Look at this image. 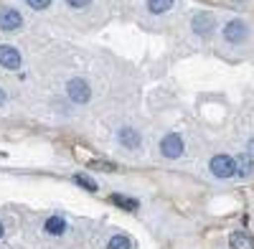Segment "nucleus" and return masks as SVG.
Segmentation results:
<instances>
[{
  "instance_id": "1",
  "label": "nucleus",
  "mask_w": 254,
  "mask_h": 249,
  "mask_svg": "<svg viewBox=\"0 0 254 249\" xmlns=\"http://www.w3.org/2000/svg\"><path fill=\"white\" fill-rule=\"evenodd\" d=\"M208 168L216 178H231V176H237V160L231 155H214Z\"/></svg>"
},
{
  "instance_id": "2",
  "label": "nucleus",
  "mask_w": 254,
  "mask_h": 249,
  "mask_svg": "<svg viewBox=\"0 0 254 249\" xmlns=\"http://www.w3.org/2000/svg\"><path fill=\"white\" fill-rule=\"evenodd\" d=\"M160 153H163L165 158H171V160L181 158V155H183V137L176 135V132L165 135V137L160 140Z\"/></svg>"
},
{
  "instance_id": "3",
  "label": "nucleus",
  "mask_w": 254,
  "mask_h": 249,
  "mask_svg": "<svg viewBox=\"0 0 254 249\" xmlns=\"http://www.w3.org/2000/svg\"><path fill=\"white\" fill-rule=\"evenodd\" d=\"M66 92H69V99L76 102V105H84V102H89V97H92V89L84 79H71L66 84Z\"/></svg>"
},
{
  "instance_id": "4",
  "label": "nucleus",
  "mask_w": 254,
  "mask_h": 249,
  "mask_svg": "<svg viewBox=\"0 0 254 249\" xmlns=\"http://www.w3.org/2000/svg\"><path fill=\"white\" fill-rule=\"evenodd\" d=\"M224 38L229 41V44H242V41L247 38V23L244 20H231V23L224 26Z\"/></svg>"
},
{
  "instance_id": "5",
  "label": "nucleus",
  "mask_w": 254,
  "mask_h": 249,
  "mask_svg": "<svg viewBox=\"0 0 254 249\" xmlns=\"http://www.w3.org/2000/svg\"><path fill=\"white\" fill-rule=\"evenodd\" d=\"M23 26V15H20L15 8H3L0 10V28L3 31H15Z\"/></svg>"
},
{
  "instance_id": "6",
  "label": "nucleus",
  "mask_w": 254,
  "mask_h": 249,
  "mask_svg": "<svg viewBox=\"0 0 254 249\" xmlns=\"http://www.w3.org/2000/svg\"><path fill=\"white\" fill-rule=\"evenodd\" d=\"M190 26H193V31L198 36H211L216 23H214V15H211V13H196L193 20H190Z\"/></svg>"
},
{
  "instance_id": "7",
  "label": "nucleus",
  "mask_w": 254,
  "mask_h": 249,
  "mask_svg": "<svg viewBox=\"0 0 254 249\" xmlns=\"http://www.w3.org/2000/svg\"><path fill=\"white\" fill-rule=\"evenodd\" d=\"M0 66H5V69H20V54H18V49H13V46H0Z\"/></svg>"
},
{
  "instance_id": "8",
  "label": "nucleus",
  "mask_w": 254,
  "mask_h": 249,
  "mask_svg": "<svg viewBox=\"0 0 254 249\" xmlns=\"http://www.w3.org/2000/svg\"><path fill=\"white\" fill-rule=\"evenodd\" d=\"M117 140L122 142V148H127V150H137L140 142H142V137H140V132L135 127H122L120 135H117Z\"/></svg>"
},
{
  "instance_id": "9",
  "label": "nucleus",
  "mask_w": 254,
  "mask_h": 249,
  "mask_svg": "<svg viewBox=\"0 0 254 249\" xmlns=\"http://www.w3.org/2000/svg\"><path fill=\"white\" fill-rule=\"evenodd\" d=\"M229 244L231 249H254V237L247 232H234L229 237Z\"/></svg>"
},
{
  "instance_id": "10",
  "label": "nucleus",
  "mask_w": 254,
  "mask_h": 249,
  "mask_svg": "<svg viewBox=\"0 0 254 249\" xmlns=\"http://www.w3.org/2000/svg\"><path fill=\"white\" fill-rule=\"evenodd\" d=\"M44 229H46L51 237H61L64 232H66V221H64L61 216H51V219H46Z\"/></svg>"
},
{
  "instance_id": "11",
  "label": "nucleus",
  "mask_w": 254,
  "mask_h": 249,
  "mask_svg": "<svg viewBox=\"0 0 254 249\" xmlns=\"http://www.w3.org/2000/svg\"><path fill=\"white\" fill-rule=\"evenodd\" d=\"M110 201L115 203V206H122V209H127V211H135L137 209V198H130V196H122V193H112L110 196Z\"/></svg>"
},
{
  "instance_id": "12",
  "label": "nucleus",
  "mask_w": 254,
  "mask_h": 249,
  "mask_svg": "<svg viewBox=\"0 0 254 249\" xmlns=\"http://www.w3.org/2000/svg\"><path fill=\"white\" fill-rule=\"evenodd\" d=\"M237 173L242 176V178H249L252 173H254V163H252V155L247 153V155H239V160H237Z\"/></svg>"
},
{
  "instance_id": "13",
  "label": "nucleus",
  "mask_w": 254,
  "mask_h": 249,
  "mask_svg": "<svg viewBox=\"0 0 254 249\" xmlns=\"http://www.w3.org/2000/svg\"><path fill=\"white\" fill-rule=\"evenodd\" d=\"M173 8V0H147V10L153 15H160V13H168Z\"/></svg>"
},
{
  "instance_id": "14",
  "label": "nucleus",
  "mask_w": 254,
  "mask_h": 249,
  "mask_svg": "<svg viewBox=\"0 0 254 249\" xmlns=\"http://www.w3.org/2000/svg\"><path fill=\"white\" fill-rule=\"evenodd\" d=\"M107 249H132V242H130V237H125V234H115L110 239Z\"/></svg>"
},
{
  "instance_id": "15",
  "label": "nucleus",
  "mask_w": 254,
  "mask_h": 249,
  "mask_svg": "<svg viewBox=\"0 0 254 249\" xmlns=\"http://www.w3.org/2000/svg\"><path fill=\"white\" fill-rule=\"evenodd\" d=\"M74 181L81 186V188H87V191H97V183H94L89 176H81V173H76V176H74Z\"/></svg>"
},
{
  "instance_id": "16",
  "label": "nucleus",
  "mask_w": 254,
  "mask_h": 249,
  "mask_svg": "<svg viewBox=\"0 0 254 249\" xmlns=\"http://www.w3.org/2000/svg\"><path fill=\"white\" fill-rule=\"evenodd\" d=\"M26 3L33 8V10H46L51 5V0H26Z\"/></svg>"
},
{
  "instance_id": "17",
  "label": "nucleus",
  "mask_w": 254,
  "mask_h": 249,
  "mask_svg": "<svg viewBox=\"0 0 254 249\" xmlns=\"http://www.w3.org/2000/svg\"><path fill=\"white\" fill-rule=\"evenodd\" d=\"M66 3H69L71 8H87V5L92 3V0H66Z\"/></svg>"
},
{
  "instance_id": "18",
  "label": "nucleus",
  "mask_w": 254,
  "mask_h": 249,
  "mask_svg": "<svg viewBox=\"0 0 254 249\" xmlns=\"http://www.w3.org/2000/svg\"><path fill=\"white\" fill-rule=\"evenodd\" d=\"M247 153H249V155H252V158H254V137H252V140H249V142H247Z\"/></svg>"
},
{
  "instance_id": "19",
  "label": "nucleus",
  "mask_w": 254,
  "mask_h": 249,
  "mask_svg": "<svg viewBox=\"0 0 254 249\" xmlns=\"http://www.w3.org/2000/svg\"><path fill=\"white\" fill-rule=\"evenodd\" d=\"M3 102H5V92H3V89H0V105H3Z\"/></svg>"
},
{
  "instance_id": "20",
  "label": "nucleus",
  "mask_w": 254,
  "mask_h": 249,
  "mask_svg": "<svg viewBox=\"0 0 254 249\" xmlns=\"http://www.w3.org/2000/svg\"><path fill=\"white\" fill-rule=\"evenodd\" d=\"M3 234H5V229H3V224H0V239H3Z\"/></svg>"
}]
</instances>
